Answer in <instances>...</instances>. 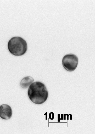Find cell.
Segmentation results:
<instances>
[{"mask_svg":"<svg viewBox=\"0 0 95 134\" xmlns=\"http://www.w3.org/2000/svg\"><path fill=\"white\" fill-rule=\"evenodd\" d=\"M34 81V79L31 76H26L23 78L21 81L20 82L21 87L23 88H27L29 87Z\"/></svg>","mask_w":95,"mask_h":134,"instance_id":"5","label":"cell"},{"mask_svg":"<svg viewBox=\"0 0 95 134\" xmlns=\"http://www.w3.org/2000/svg\"><path fill=\"white\" fill-rule=\"evenodd\" d=\"M28 95L30 100L34 103L41 104L46 101L48 93L46 86L39 82H33L28 88Z\"/></svg>","mask_w":95,"mask_h":134,"instance_id":"1","label":"cell"},{"mask_svg":"<svg viewBox=\"0 0 95 134\" xmlns=\"http://www.w3.org/2000/svg\"><path fill=\"white\" fill-rule=\"evenodd\" d=\"M8 48L9 52L14 55L16 56H22L27 51V43L22 38L14 37L9 41Z\"/></svg>","mask_w":95,"mask_h":134,"instance_id":"2","label":"cell"},{"mask_svg":"<svg viewBox=\"0 0 95 134\" xmlns=\"http://www.w3.org/2000/svg\"><path fill=\"white\" fill-rule=\"evenodd\" d=\"M13 112L11 107L6 104L0 106V117L4 120L10 119L12 115Z\"/></svg>","mask_w":95,"mask_h":134,"instance_id":"4","label":"cell"},{"mask_svg":"<svg viewBox=\"0 0 95 134\" xmlns=\"http://www.w3.org/2000/svg\"><path fill=\"white\" fill-rule=\"evenodd\" d=\"M62 64L64 69L68 71H74L77 68L78 63V59L76 55L70 54L64 56L62 59Z\"/></svg>","mask_w":95,"mask_h":134,"instance_id":"3","label":"cell"}]
</instances>
